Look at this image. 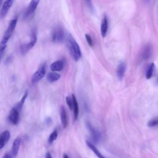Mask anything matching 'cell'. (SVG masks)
<instances>
[{
  "mask_svg": "<svg viewBox=\"0 0 158 158\" xmlns=\"http://www.w3.org/2000/svg\"><path fill=\"white\" fill-rule=\"evenodd\" d=\"M66 42L71 56L74 61H78L82 57V52L80 46L70 34L68 35Z\"/></svg>",
  "mask_w": 158,
  "mask_h": 158,
  "instance_id": "obj_1",
  "label": "cell"
},
{
  "mask_svg": "<svg viewBox=\"0 0 158 158\" xmlns=\"http://www.w3.org/2000/svg\"><path fill=\"white\" fill-rule=\"evenodd\" d=\"M17 22H18L17 18L11 20V22H10L9 26L7 27L6 31H5L4 36L1 40V42L0 43V48H6V43L7 42H8L15 27H16Z\"/></svg>",
  "mask_w": 158,
  "mask_h": 158,
  "instance_id": "obj_2",
  "label": "cell"
},
{
  "mask_svg": "<svg viewBox=\"0 0 158 158\" xmlns=\"http://www.w3.org/2000/svg\"><path fill=\"white\" fill-rule=\"evenodd\" d=\"M37 42V32L35 30H34L32 34H31L30 42L27 44H23L20 46V51L22 54L24 55L27 54L35 46Z\"/></svg>",
  "mask_w": 158,
  "mask_h": 158,
  "instance_id": "obj_3",
  "label": "cell"
},
{
  "mask_svg": "<svg viewBox=\"0 0 158 158\" xmlns=\"http://www.w3.org/2000/svg\"><path fill=\"white\" fill-rule=\"evenodd\" d=\"M52 41L54 43H61L64 39V30L61 27L55 28L51 34Z\"/></svg>",
  "mask_w": 158,
  "mask_h": 158,
  "instance_id": "obj_4",
  "label": "cell"
},
{
  "mask_svg": "<svg viewBox=\"0 0 158 158\" xmlns=\"http://www.w3.org/2000/svg\"><path fill=\"white\" fill-rule=\"evenodd\" d=\"M86 127H87L88 130H89V132H90L91 138L92 140L94 141V143H96V144L98 143L101 140V133L97 129L94 128L91 124V123L89 122H86Z\"/></svg>",
  "mask_w": 158,
  "mask_h": 158,
  "instance_id": "obj_5",
  "label": "cell"
},
{
  "mask_svg": "<svg viewBox=\"0 0 158 158\" xmlns=\"http://www.w3.org/2000/svg\"><path fill=\"white\" fill-rule=\"evenodd\" d=\"M46 74V64H43L38 68V69L34 74L31 77V83L35 84L45 77Z\"/></svg>",
  "mask_w": 158,
  "mask_h": 158,
  "instance_id": "obj_6",
  "label": "cell"
},
{
  "mask_svg": "<svg viewBox=\"0 0 158 158\" xmlns=\"http://www.w3.org/2000/svg\"><path fill=\"white\" fill-rule=\"evenodd\" d=\"M19 111L16 108H12L9 115V121L13 125H17L19 122Z\"/></svg>",
  "mask_w": 158,
  "mask_h": 158,
  "instance_id": "obj_7",
  "label": "cell"
},
{
  "mask_svg": "<svg viewBox=\"0 0 158 158\" xmlns=\"http://www.w3.org/2000/svg\"><path fill=\"white\" fill-rule=\"evenodd\" d=\"M40 0H31L26 12L25 16L26 18L34 14V12L37 10V7L40 3Z\"/></svg>",
  "mask_w": 158,
  "mask_h": 158,
  "instance_id": "obj_8",
  "label": "cell"
},
{
  "mask_svg": "<svg viewBox=\"0 0 158 158\" xmlns=\"http://www.w3.org/2000/svg\"><path fill=\"white\" fill-rule=\"evenodd\" d=\"M14 0H6L0 12V18H4L13 4Z\"/></svg>",
  "mask_w": 158,
  "mask_h": 158,
  "instance_id": "obj_9",
  "label": "cell"
},
{
  "mask_svg": "<svg viewBox=\"0 0 158 158\" xmlns=\"http://www.w3.org/2000/svg\"><path fill=\"white\" fill-rule=\"evenodd\" d=\"M21 143V138L18 137L15 138L13 142L12 147L11 149V155L12 157H15L18 154L19 150L20 148V145Z\"/></svg>",
  "mask_w": 158,
  "mask_h": 158,
  "instance_id": "obj_10",
  "label": "cell"
},
{
  "mask_svg": "<svg viewBox=\"0 0 158 158\" xmlns=\"http://www.w3.org/2000/svg\"><path fill=\"white\" fill-rule=\"evenodd\" d=\"M125 71H126V64L124 62H121V64H118L116 70V74L119 80H122L124 78Z\"/></svg>",
  "mask_w": 158,
  "mask_h": 158,
  "instance_id": "obj_11",
  "label": "cell"
},
{
  "mask_svg": "<svg viewBox=\"0 0 158 158\" xmlns=\"http://www.w3.org/2000/svg\"><path fill=\"white\" fill-rule=\"evenodd\" d=\"M60 116H61V121L62 127L63 129H66L68 124V121H67V113L66 111V109L64 106H62L61 108Z\"/></svg>",
  "mask_w": 158,
  "mask_h": 158,
  "instance_id": "obj_12",
  "label": "cell"
},
{
  "mask_svg": "<svg viewBox=\"0 0 158 158\" xmlns=\"http://www.w3.org/2000/svg\"><path fill=\"white\" fill-rule=\"evenodd\" d=\"M108 19L106 15L103 17L101 21V34L102 37L105 38L108 32Z\"/></svg>",
  "mask_w": 158,
  "mask_h": 158,
  "instance_id": "obj_13",
  "label": "cell"
},
{
  "mask_svg": "<svg viewBox=\"0 0 158 158\" xmlns=\"http://www.w3.org/2000/svg\"><path fill=\"white\" fill-rule=\"evenodd\" d=\"M64 67V63L61 60L53 62L50 66V69L53 72H59Z\"/></svg>",
  "mask_w": 158,
  "mask_h": 158,
  "instance_id": "obj_14",
  "label": "cell"
},
{
  "mask_svg": "<svg viewBox=\"0 0 158 158\" xmlns=\"http://www.w3.org/2000/svg\"><path fill=\"white\" fill-rule=\"evenodd\" d=\"M72 98L73 101V108L72 110L74 111V121H76L78 117L79 114V108H78V104L77 100V98L74 94L72 95Z\"/></svg>",
  "mask_w": 158,
  "mask_h": 158,
  "instance_id": "obj_15",
  "label": "cell"
},
{
  "mask_svg": "<svg viewBox=\"0 0 158 158\" xmlns=\"http://www.w3.org/2000/svg\"><path fill=\"white\" fill-rule=\"evenodd\" d=\"M60 77H61L60 74L55 72H50L46 76L47 80H48L50 83H53V82L58 81L60 78Z\"/></svg>",
  "mask_w": 158,
  "mask_h": 158,
  "instance_id": "obj_16",
  "label": "cell"
},
{
  "mask_svg": "<svg viewBox=\"0 0 158 158\" xmlns=\"http://www.w3.org/2000/svg\"><path fill=\"white\" fill-rule=\"evenodd\" d=\"M155 70V64L154 63L150 64L149 66L148 67L146 71V79H150L153 75V73Z\"/></svg>",
  "mask_w": 158,
  "mask_h": 158,
  "instance_id": "obj_17",
  "label": "cell"
},
{
  "mask_svg": "<svg viewBox=\"0 0 158 158\" xmlns=\"http://www.w3.org/2000/svg\"><path fill=\"white\" fill-rule=\"evenodd\" d=\"M151 48L149 46H146L145 47V48L143 50V54H142V58L143 60H146L149 57L151 56Z\"/></svg>",
  "mask_w": 158,
  "mask_h": 158,
  "instance_id": "obj_18",
  "label": "cell"
},
{
  "mask_svg": "<svg viewBox=\"0 0 158 158\" xmlns=\"http://www.w3.org/2000/svg\"><path fill=\"white\" fill-rule=\"evenodd\" d=\"M11 137V133L8 130H6L3 132L1 135H0V139L2 140L5 143L8 141Z\"/></svg>",
  "mask_w": 158,
  "mask_h": 158,
  "instance_id": "obj_19",
  "label": "cell"
},
{
  "mask_svg": "<svg viewBox=\"0 0 158 158\" xmlns=\"http://www.w3.org/2000/svg\"><path fill=\"white\" fill-rule=\"evenodd\" d=\"M27 96H28V92L26 91V92L24 93V94H23V96L22 97V99H20V101H19V103L18 104L17 106H16V107H15V108H16L18 109L19 111H20V110H21V109H22V108L23 104H24L25 101L26 100V99H27Z\"/></svg>",
  "mask_w": 158,
  "mask_h": 158,
  "instance_id": "obj_20",
  "label": "cell"
},
{
  "mask_svg": "<svg viewBox=\"0 0 158 158\" xmlns=\"http://www.w3.org/2000/svg\"><path fill=\"white\" fill-rule=\"evenodd\" d=\"M58 132L57 130H54L51 134H50V135L48 138V143L50 145H51L53 142L56 140L58 138Z\"/></svg>",
  "mask_w": 158,
  "mask_h": 158,
  "instance_id": "obj_21",
  "label": "cell"
},
{
  "mask_svg": "<svg viewBox=\"0 0 158 158\" xmlns=\"http://www.w3.org/2000/svg\"><path fill=\"white\" fill-rule=\"evenodd\" d=\"M157 124H158V119L157 117H156L153 118L151 120H150L148 124V125L149 127H154L157 126Z\"/></svg>",
  "mask_w": 158,
  "mask_h": 158,
  "instance_id": "obj_22",
  "label": "cell"
},
{
  "mask_svg": "<svg viewBox=\"0 0 158 158\" xmlns=\"http://www.w3.org/2000/svg\"><path fill=\"white\" fill-rule=\"evenodd\" d=\"M66 103H67L69 108L70 110H72V108H73V101H72V98L69 97H66Z\"/></svg>",
  "mask_w": 158,
  "mask_h": 158,
  "instance_id": "obj_23",
  "label": "cell"
},
{
  "mask_svg": "<svg viewBox=\"0 0 158 158\" xmlns=\"http://www.w3.org/2000/svg\"><path fill=\"white\" fill-rule=\"evenodd\" d=\"M85 38H86V40L88 44L92 47L93 46V40H92V38L91 37V36L89 34H85Z\"/></svg>",
  "mask_w": 158,
  "mask_h": 158,
  "instance_id": "obj_24",
  "label": "cell"
},
{
  "mask_svg": "<svg viewBox=\"0 0 158 158\" xmlns=\"http://www.w3.org/2000/svg\"><path fill=\"white\" fill-rule=\"evenodd\" d=\"M85 1L90 8L91 10H93V5H92V3H91V0H85Z\"/></svg>",
  "mask_w": 158,
  "mask_h": 158,
  "instance_id": "obj_25",
  "label": "cell"
},
{
  "mask_svg": "<svg viewBox=\"0 0 158 158\" xmlns=\"http://www.w3.org/2000/svg\"><path fill=\"white\" fill-rule=\"evenodd\" d=\"M6 145V143H4V142L0 139V150H1L2 148H3V147L4 146V145Z\"/></svg>",
  "mask_w": 158,
  "mask_h": 158,
  "instance_id": "obj_26",
  "label": "cell"
},
{
  "mask_svg": "<svg viewBox=\"0 0 158 158\" xmlns=\"http://www.w3.org/2000/svg\"><path fill=\"white\" fill-rule=\"evenodd\" d=\"M2 158H12L11 155V154H5Z\"/></svg>",
  "mask_w": 158,
  "mask_h": 158,
  "instance_id": "obj_27",
  "label": "cell"
},
{
  "mask_svg": "<svg viewBox=\"0 0 158 158\" xmlns=\"http://www.w3.org/2000/svg\"><path fill=\"white\" fill-rule=\"evenodd\" d=\"M45 158H53V157H52L51 154L50 153H47L46 154Z\"/></svg>",
  "mask_w": 158,
  "mask_h": 158,
  "instance_id": "obj_28",
  "label": "cell"
},
{
  "mask_svg": "<svg viewBox=\"0 0 158 158\" xmlns=\"http://www.w3.org/2000/svg\"><path fill=\"white\" fill-rule=\"evenodd\" d=\"M62 158H69V156H68L67 154H63V157H62Z\"/></svg>",
  "mask_w": 158,
  "mask_h": 158,
  "instance_id": "obj_29",
  "label": "cell"
},
{
  "mask_svg": "<svg viewBox=\"0 0 158 158\" xmlns=\"http://www.w3.org/2000/svg\"><path fill=\"white\" fill-rule=\"evenodd\" d=\"M2 3H3V0H0V7H1L2 5Z\"/></svg>",
  "mask_w": 158,
  "mask_h": 158,
  "instance_id": "obj_30",
  "label": "cell"
}]
</instances>
